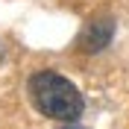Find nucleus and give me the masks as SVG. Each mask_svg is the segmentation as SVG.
I'll return each instance as SVG.
<instances>
[{"label": "nucleus", "mask_w": 129, "mask_h": 129, "mask_svg": "<svg viewBox=\"0 0 129 129\" xmlns=\"http://www.w3.org/2000/svg\"><path fill=\"white\" fill-rule=\"evenodd\" d=\"M26 88H29L32 106L44 117H53V120H62V123H73L82 114V109H85L79 88L68 76H62L56 71H35L29 76Z\"/></svg>", "instance_id": "obj_1"}, {"label": "nucleus", "mask_w": 129, "mask_h": 129, "mask_svg": "<svg viewBox=\"0 0 129 129\" xmlns=\"http://www.w3.org/2000/svg\"><path fill=\"white\" fill-rule=\"evenodd\" d=\"M114 38V18H94L91 24H85V29L79 32V38H76V47L82 53H100L112 44Z\"/></svg>", "instance_id": "obj_2"}, {"label": "nucleus", "mask_w": 129, "mask_h": 129, "mask_svg": "<svg viewBox=\"0 0 129 129\" xmlns=\"http://www.w3.org/2000/svg\"><path fill=\"white\" fill-rule=\"evenodd\" d=\"M3 56H6V47H3V41H0V62H3Z\"/></svg>", "instance_id": "obj_3"}, {"label": "nucleus", "mask_w": 129, "mask_h": 129, "mask_svg": "<svg viewBox=\"0 0 129 129\" xmlns=\"http://www.w3.org/2000/svg\"><path fill=\"white\" fill-rule=\"evenodd\" d=\"M62 129H82V126H73V123H64Z\"/></svg>", "instance_id": "obj_4"}]
</instances>
